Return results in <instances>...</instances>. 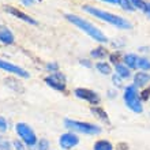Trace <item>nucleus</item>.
I'll list each match as a JSON object with an SVG mask.
<instances>
[{
    "instance_id": "obj_1",
    "label": "nucleus",
    "mask_w": 150,
    "mask_h": 150,
    "mask_svg": "<svg viewBox=\"0 0 150 150\" xmlns=\"http://www.w3.org/2000/svg\"><path fill=\"white\" fill-rule=\"evenodd\" d=\"M66 19H67L68 22H71L72 25H75L76 28H79L82 32L89 34V36L93 40H96V41H98V42H107L108 41L107 36H105L100 29H97L93 23L87 22L86 19H83L81 16L75 15V14H66Z\"/></svg>"
},
{
    "instance_id": "obj_2",
    "label": "nucleus",
    "mask_w": 150,
    "mask_h": 150,
    "mask_svg": "<svg viewBox=\"0 0 150 150\" xmlns=\"http://www.w3.org/2000/svg\"><path fill=\"white\" fill-rule=\"evenodd\" d=\"M83 10L86 12H89V14H91V15H94L96 18H98V19L105 21L108 23L113 25V26H116L117 29H132L131 22H128L127 19H124V18H122V16H119V15L103 11V10L91 7V6H83Z\"/></svg>"
},
{
    "instance_id": "obj_3",
    "label": "nucleus",
    "mask_w": 150,
    "mask_h": 150,
    "mask_svg": "<svg viewBox=\"0 0 150 150\" xmlns=\"http://www.w3.org/2000/svg\"><path fill=\"white\" fill-rule=\"evenodd\" d=\"M64 126L67 127V128H70V130L83 132V134H89V135H97L101 132V128H100L98 126H94V124L86 123V122L71 120V119H66V120H64Z\"/></svg>"
},
{
    "instance_id": "obj_4",
    "label": "nucleus",
    "mask_w": 150,
    "mask_h": 150,
    "mask_svg": "<svg viewBox=\"0 0 150 150\" xmlns=\"http://www.w3.org/2000/svg\"><path fill=\"white\" fill-rule=\"evenodd\" d=\"M124 103H126L127 107L130 108L132 112H135V113H141V112L143 111L141 98H139L137 87H135L134 85L126 87V90H124Z\"/></svg>"
},
{
    "instance_id": "obj_5",
    "label": "nucleus",
    "mask_w": 150,
    "mask_h": 150,
    "mask_svg": "<svg viewBox=\"0 0 150 150\" xmlns=\"http://www.w3.org/2000/svg\"><path fill=\"white\" fill-rule=\"evenodd\" d=\"M15 130L26 145L34 146L37 143V137H36V134H34V131H33L32 127L28 126L26 123H18L15 126Z\"/></svg>"
},
{
    "instance_id": "obj_6",
    "label": "nucleus",
    "mask_w": 150,
    "mask_h": 150,
    "mask_svg": "<svg viewBox=\"0 0 150 150\" xmlns=\"http://www.w3.org/2000/svg\"><path fill=\"white\" fill-rule=\"evenodd\" d=\"M48 86H51L52 89H55L57 91H66V78L62 72H52L49 76L45 78Z\"/></svg>"
},
{
    "instance_id": "obj_7",
    "label": "nucleus",
    "mask_w": 150,
    "mask_h": 150,
    "mask_svg": "<svg viewBox=\"0 0 150 150\" xmlns=\"http://www.w3.org/2000/svg\"><path fill=\"white\" fill-rule=\"evenodd\" d=\"M74 94L78 97V98H82V100H86L89 101L90 104L93 105H97L100 103V97L98 94L93 90H89V89H83V87H78L74 90Z\"/></svg>"
},
{
    "instance_id": "obj_8",
    "label": "nucleus",
    "mask_w": 150,
    "mask_h": 150,
    "mask_svg": "<svg viewBox=\"0 0 150 150\" xmlns=\"http://www.w3.org/2000/svg\"><path fill=\"white\" fill-rule=\"evenodd\" d=\"M0 68L4 70V71H7V72H11V74L18 75V76H21V78H29V76H30L29 72L26 71V70H23L22 67H18V66H15V64L10 63V62H6V60H1V59H0Z\"/></svg>"
},
{
    "instance_id": "obj_9",
    "label": "nucleus",
    "mask_w": 150,
    "mask_h": 150,
    "mask_svg": "<svg viewBox=\"0 0 150 150\" xmlns=\"http://www.w3.org/2000/svg\"><path fill=\"white\" fill-rule=\"evenodd\" d=\"M79 143V138L72 132H67V134H63L59 138V145L62 149L64 150H70L74 146H76Z\"/></svg>"
},
{
    "instance_id": "obj_10",
    "label": "nucleus",
    "mask_w": 150,
    "mask_h": 150,
    "mask_svg": "<svg viewBox=\"0 0 150 150\" xmlns=\"http://www.w3.org/2000/svg\"><path fill=\"white\" fill-rule=\"evenodd\" d=\"M4 10H6L7 14H11L12 16H15V18H18V19H21V21H23V22H26V23H30V25H37L38 23V22H37L36 19H33L30 15L25 14V12H22L21 10H18V8H15V7H12V6H6Z\"/></svg>"
},
{
    "instance_id": "obj_11",
    "label": "nucleus",
    "mask_w": 150,
    "mask_h": 150,
    "mask_svg": "<svg viewBox=\"0 0 150 150\" xmlns=\"http://www.w3.org/2000/svg\"><path fill=\"white\" fill-rule=\"evenodd\" d=\"M0 41L3 44H7V45H11L15 42V37H14L12 32L7 26H3V25H0Z\"/></svg>"
},
{
    "instance_id": "obj_12",
    "label": "nucleus",
    "mask_w": 150,
    "mask_h": 150,
    "mask_svg": "<svg viewBox=\"0 0 150 150\" xmlns=\"http://www.w3.org/2000/svg\"><path fill=\"white\" fill-rule=\"evenodd\" d=\"M135 86H145L150 82V75L146 72H137L134 76Z\"/></svg>"
},
{
    "instance_id": "obj_13",
    "label": "nucleus",
    "mask_w": 150,
    "mask_h": 150,
    "mask_svg": "<svg viewBox=\"0 0 150 150\" xmlns=\"http://www.w3.org/2000/svg\"><path fill=\"white\" fill-rule=\"evenodd\" d=\"M138 59L139 57H137V55L130 53V55L124 56V63H126V66H128L130 68H137L138 67Z\"/></svg>"
},
{
    "instance_id": "obj_14",
    "label": "nucleus",
    "mask_w": 150,
    "mask_h": 150,
    "mask_svg": "<svg viewBox=\"0 0 150 150\" xmlns=\"http://www.w3.org/2000/svg\"><path fill=\"white\" fill-rule=\"evenodd\" d=\"M94 150H113V146L111 142L103 139V141H98L94 143Z\"/></svg>"
},
{
    "instance_id": "obj_15",
    "label": "nucleus",
    "mask_w": 150,
    "mask_h": 150,
    "mask_svg": "<svg viewBox=\"0 0 150 150\" xmlns=\"http://www.w3.org/2000/svg\"><path fill=\"white\" fill-rule=\"evenodd\" d=\"M116 72H117L119 76H122V78H128L130 76V71H128V68L127 66H123V64H116Z\"/></svg>"
},
{
    "instance_id": "obj_16",
    "label": "nucleus",
    "mask_w": 150,
    "mask_h": 150,
    "mask_svg": "<svg viewBox=\"0 0 150 150\" xmlns=\"http://www.w3.org/2000/svg\"><path fill=\"white\" fill-rule=\"evenodd\" d=\"M96 68H97V70H98L101 74H104V75H109L112 72L111 66L107 64V63H97L96 64Z\"/></svg>"
},
{
    "instance_id": "obj_17",
    "label": "nucleus",
    "mask_w": 150,
    "mask_h": 150,
    "mask_svg": "<svg viewBox=\"0 0 150 150\" xmlns=\"http://www.w3.org/2000/svg\"><path fill=\"white\" fill-rule=\"evenodd\" d=\"M91 113L93 115H96L97 117H100L101 120H105V122H108V115H107V112H104L101 108H97V107H93L91 108Z\"/></svg>"
},
{
    "instance_id": "obj_18",
    "label": "nucleus",
    "mask_w": 150,
    "mask_h": 150,
    "mask_svg": "<svg viewBox=\"0 0 150 150\" xmlns=\"http://www.w3.org/2000/svg\"><path fill=\"white\" fill-rule=\"evenodd\" d=\"M105 55H107V51H105L104 48H101V47L96 48V49H93V51H91V56H93V57H97V59L105 57Z\"/></svg>"
},
{
    "instance_id": "obj_19",
    "label": "nucleus",
    "mask_w": 150,
    "mask_h": 150,
    "mask_svg": "<svg viewBox=\"0 0 150 150\" xmlns=\"http://www.w3.org/2000/svg\"><path fill=\"white\" fill-rule=\"evenodd\" d=\"M138 67L142 70H150V62L147 59H138Z\"/></svg>"
},
{
    "instance_id": "obj_20",
    "label": "nucleus",
    "mask_w": 150,
    "mask_h": 150,
    "mask_svg": "<svg viewBox=\"0 0 150 150\" xmlns=\"http://www.w3.org/2000/svg\"><path fill=\"white\" fill-rule=\"evenodd\" d=\"M130 1L134 7H138L139 10H145V8H146V3H145L143 0H130Z\"/></svg>"
},
{
    "instance_id": "obj_21",
    "label": "nucleus",
    "mask_w": 150,
    "mask_h": 150,
    "mask_svg": "<svg viewBox=\"0 0 150 150\" xmlns=\"http://www.w3.org/2000/svg\"><path fill=\"white\" fill-rule=\"evenodd\" d=\"M49 149V142L47 139H40L38 142V150H48Z\"/></svg>"
},
{
    "instance_id": "obj_22",
    "label": "nucleus",
    "mask_w": 150,
    "mask_h": 150,
    "mask_svg": "<svg viewBox=\"0 0 150 150\" xmlns=\"http://www.w3.org/2000/svg\"><path fill=\"white\" fill-rule=\"evenodd\" d=\"M122 6H123V8L130 10V11H134V10H135L134 6H132V4H131V1H128V0H122Z\"/></svg>"
},
{
    "instance_id": "obj_23",
    "label": "nucleus",
    "mask_w": 150,
    "mask_h": 150,
    "mask_svg": "<svg viewBox=\"0 0 150 150\" xmlns=\"http://www.w3.org/2000/svg\"><path fill=\"white\" fill-rule=\"evenodd\" d=\"M47 70H49L51 72H57L59 66H57V63H48L47 64Z\"/></svg>"
},
{
    "instance_id": "obj_24",
    "label": "nucleus",
    "mask_w": 150,
    "mask_h": 150,
    "mask_svg": "<svg viewBox=\"0 0 150 150\" xmlns=\"http://www.w3.org/2000/svg\"><path fill=\"white\" fill-rule=\"evenodd\" d=\"M6 130H7V122H6V119L3 116H0V131L4 132Z\"/></svg>"
},
{
    "instance_id": "obj_25",
    "label": "nucleus",
    "mask_w": 150,
    "mask_h": 150,
    "mask_svg": "<svg viewBox=\"0 0 150 150\" xmlns=\"http://www.w3.org/2000/svg\"><path fill=\"white\" fill-rule=\"evenodd\" d=\"M0 149L1 150H10V143L7 141H0Z\"/></svg>"
},
{
    "instance_id": "obj_26",
    "label": "nucleus",
    "mask_w": 150,
    "mask_h": 150,
    "mask_svg": "<svg viewBox=\"0 0 150 150\" xmlns=\"http://www.w3.org/2000/svg\"><path fill=\"white\" fill-rule=\"evenodd\" d=\"M149 96H150V89H146V90L142 91V96H141V98H142L143 101H146V100H149Z\"/></svg>"
},
{
    "instance_id": "obj_27",
    "label": "nucleus",
    "mask_w": 150,
    "mask_h": 150,
    "mask_svg": "<svg viewBox=\"0 0 150 150\" xmlns=\"http://www.w3.org/2000/svg\"><path fill=\"white\" fill-rule=\"evenodd\" d=\"M14 147H15L16 150H23V145H22V142H19V141H15V142H14Z\"/></svg>"
},
{
    "instance_id": "obj_28",
    "label": "nucleus",
    "mask_w": 150,
    "mask_h": 150,
    "mask_svg": "<svg viewBox=\"0 0 150 150\" xmlns=\"http://www.w3.org/2000/svg\"><path fill=\"white\" fill-rule=\"evenodd\" d=\"M103 1H108V3L119 4V6H122V0H103Z\"/></svg>"
},
{
    "instance_id": "obj_29",
    "label": "nucleus",
    "mask_w": 150,
    "mask_h": 150,
    "mask_svg": "<svg viewBox=\"0 0 150 150\" xmlns=\"http://www.w3.org/2000/svg\"><path fill=\"white\" fill-rule=\"evenodd\" d=\"M111 60H112V63H113L115 66H116V64H119V62H117V60H119L117 55H112V56H111Z\"/></svg>"
},
{
    "instance_id": "obj_30",
    "label": "nucleus",
    "mask_w": 150,
    "mask_h": 150,
    "mask_svg": "<svg viewBox=\"0 0 150 150\" xmlns=\"http://www.w3.org/2000/svg\"><path fill=\"white\" fill-rule=\"evenodd\" d=\"M37 0H22V3L25 4V6H32L33 3H36Z\"/></svg>"
},
{
    "instance_id": "obj_31",
    "label": "nucleus",
    "mask_w": 150,
    "mask_h": 150,
    "mask_svg": "<svg viewBox=\"0 0 150 150\" xmlns=\"http://www.w3.org/2000/svg\"><path fill=\"white\" fill-rule=\"evenodd\" d=\"M81 63L85 64V66H87V67H90V63H89V60H81Z\"/></svg>"
},
{
    "instance_id": "obj_32",
    "label": "nucleus",
    "mask_w": 150,
    "mask_h": 150,
    "mask_svg": "<svg viewBox=\"0 0 150 150\" xmlns=\"http://www.w3.org/2000/svg\"><path fill=\"white\" fill-rule=\"evenodd\" d=\"M145 11L149 14V16H150V4H146V8H145Z\"/></svg>"
},
{
    "instance_id": "obj_33",
    "label": "nucleus",
    "mask_w": 150,
    "mask_h": 150,
    "mask_svg": "<svg viewBox=\"0 0 150 150\" xmlns=\"http://www.w3.org/2000/svg\"><path fill=\"white\" fill-rule=\"evenodd\" d=\"M113 82H115V83H119V78H116V76H113Z\"/></svg>"
}]
</instances>
